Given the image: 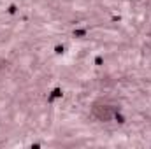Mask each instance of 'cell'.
Here are the masks:
<instances>
[{
  "instance_id": "1",
  "label": "cell",
  "mask_w": 151,
  "mask_h": 149,
  "mask_svg": "<svg viewBox=\"0 0 151 149\" xmlns=\"http://www.w3.org/2000/svg\"><path fill=\"white\" fill-rule=\"evenodd\" d=\"M116 112H120V109L116 107V105H109V103H93L92 105V114L98 119V121H111L114 119Z\"/></svg>"
},
{
  "instance_id": "2",
  "label": "cell",
  "mask_w": 151,
  "mask_h": 149,
  "mask_svg": "<svg viewBox=\"0 0 151 149\" xmlns=\"http://www.w3.org/2000/svg\"><path fill=\"white\" fill-rule=\"evenodd\" d=\"M56 97H61V90H60V88H56V90H53V93H51V97H49L48 100H49V102H53V100H55Z\"/></svg>"
},
{
  "instance_id": "3",
  "label": "cell",
  "mask_w": 151,
  "mask_h": 149,
  "mask_svg": "<svg viewBox=\"0 0 151 149\" xmlns=\"http://www.w3.org/2000/svg\"><path fill=\"white\" fill-rule=\"evenodd\" d=\"M74 35H76V37H83V35H86V30H76Z\"/></svg>"
},
{
  "instance_id": "4",
  "label": "cell",
  "mask_w": 151,
  "mask_h": 149,
  "mask_svg": "<svg viewBox=\"0 0 151 149\" xmlns=\"http://www.w3.org/2000/svg\"><path fill=\"white\" fill-rule=\"evenodd\" d=\"M95 63H97V65H102V58L97 56V58H95Z\"/></svg>"
},
{
  "instance_id": "5",
  "label": "cell",
  "mask_w": 151,
  "mask_h": 149,
  "mask_svg": "<svg viewBox=\"0 0 151 149\" xmlns=\"http://www.w3.org/2000/svg\"><path fill=\"white\" fill-rule=\"evenodd\" d=\"M9 12L14 14V12H16V5H11V7H9Z\"/></svg>"
},
{
  "instance_id": "6",
  "label": "cell",
  "mask_w": 151,
  "mask_h": 149,
  "mask_svg": "<svg viewBox=\"0 0 151 149\" xmlns=\"http://www.w3.org/2000/svg\"><path fill=\"white\" fill-rule=\"evenodd\" d=\"M56 53H58V54L63 53V46H56Z\"/></svg>"
}]
</instances>
